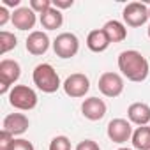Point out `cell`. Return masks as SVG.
Listing matches in <instances>:
<instances>
[{
    "label": "cell",
    "instance_id": "1",
    "mask_svg": "<svg viewBox=\"0 0 150 150\" xmlns=\"http://www.w3.org/2000/svg\"><path fill=\"white\" fill-rule=\"evenodd\" d=\"M118 69L122 72V76H125L129 81L141 83L148 76V60L136 50H127L118 55Z\"/></svg>",
    "mask_w": 150,
    "mask_h": 150
},
{
    "label": "cell",
    "instance_id": "2",
    "mask_svg": "<svg viewBox=\"0 0 150 150\" xmlns=\"http://www.w3.org/2000/svg\"><path fill=\"white\" fill-rule=\"evenodd\" d=\"M32 80H34V85L39 90H42L44 94H55L62 87L58 72L53 69L51 64H39V65H35V69L32 72Z\"/></svg>",
    "mask_w": 150,
    "mask_h": 150
},
{
    "label": "cell",
    "instance_id": "3",
    "mask_svg": "<svg viewBox=\"0 0 150 150\" xmlns=\"http://www.w3.org/2000/svg\"><path fill=\"white\" fill-rule=\"evenodd\" d=\"M9 104L21 111H30L37 106V94L27 85H14L9 92Z\"/></svg>",
    "mask_w": 150,
    "mask_h": 150
},
{
    "label": "cell",
    "instance_id": "4",
    "mask_svg": "<svg viewBox=\"0 0 150 150\" xmlns=\"http://www.w3.org/2000/svg\"><path fill=\"white\" fill-rule=\"evenodd\" d=\"M21 76V67L16 60L4 58L0 62V94H9Z\"/></svg>",
    "mask_w": 150,
    "mask_h": 150
},
{
    "label": "cell",
    "instance_id": "5",
    "mask_svg": "<svg viewBox=\"0 0 150 150\" xmlns=\"http://www.w3.org/2000/svg\"><path fill=\"white\" fill-rule=\"evenodd\" d=\"M53 51L60 58H72L80 51V39L72 32H62L53 41Z\"/></svg>",
    "mask_w": 150,
    "mask_h": 150
},
{
    "label": "cell",
    "instance_id": "6",
    "mask_svg": "<svg viewBox=\"0 0 150 150\" xmlns=\"http://www.w3.org/2000/svg\"><path fill=\"white\" fill-rule=\"evenodd\" d=\"M62 88H64L65 96H69L72 99H80V97H85L87 92L90 90V80L83 72H74L65 78V81L62 83Z\"/></svg>",
    "mask_w": 150,
    "mask_h": 150
},
{
    "label": "cell",
    "instance_id": "7",
    "mask_svg": "<svg viewBox=\"0 0 150 150\" xmlns=\"http://www.w3.org/2000/svg\"><path fill=\"white\" fill-rule=\"evenodd\" d=\"M99 92L106 97H118L122 92H124V78L120 76L118 72H103L101 76H99Z\"/></svg>",
    "mask_w": 150,
    "mask_h": 150
},
{
    "label": "cell",
    "instance_id": "8",
    "mask_svg": "<svg viewBox=\"0 0 150 150\" xmlns=\"http://www.w3.org/2000/svg\"><path fill=\"white\" fill-rule=\"evenodd\" d=\"M122 18L125 21V25L129 27H141L145 25L148 20H150V14H148V7L141 2H131L124 7V13H122Z\"/></svg>",
    "mask_w": 150,
    "mask_h": 150
},
{
    "label": "cell",
    "instance_id": "9",
    "mask_svg": "<svg viewBox=\"0 0 150 150\" xmlns=\"http://www.w3.org/2000/svg\"><path fill=\"white\" fill-rule=\"evenodd\" d=\"M132 125L131 122H127L125 118H113L108 124L106 134L113 143H125L132 138Z\"/></svg>",
    "mask_w": 150,
    "mask_h": 150
},
{
    "label": "cell",
    "instance_id": "10",
    "mask_svg": "<svg viewBox=\"0 0 150 150\" xmlns=\"http://www.w3.org/2000/svg\"><path fill=\"white\" fill-rule=\"evenodd\" d=\"M106 103L99 97H88L81 103V113L87 120H92V122H97L101 118H104L106 115Z\"/></svg>",
    "mask_w": 150,
    "mask_h": 150
},
{
    "label": "cell",
    "instance_id": "11",
    "mask_svg": "<svg viewBox=\"0 0 150 150\" xmlns=\"http://www.w3.org/2000/svg\"><path fill=\"white\" fill-rule=\"evenodd\" d=\"M25 46H27V51L30 55H44L50 48V37L46 32H41V30H34L30 32V35L27 37L25 41Z\"/></svg>",
    "mask_w": 150,
    "mask_h": 150
},
{
    "label": "cell",
    "instance_id": "12",
    "mask_svg": "<svg viewBox=\"0 0 150 150\" xmlns=\"http://www.w3.org/2000/svg\"><path fill=\"white\" fill-rule=\"evenodd\" d=\"M30 122L23 113H11L4 118L2 122V131L13 134V136H21L23 132H27Z\"/></svg>",
    "mask_w": 150,
    "mask_h": 150
},
{
    "label": "cell",
    "instance_id": "13",
    "mask_svg": "<svg viewBox=\"0 0 150 150\" xmlns=\"http://www.w3.org/2000/svg\"><path fill=\"white\" fill-rule=\"evenodd\" d=\"M11 21H13L14 28L25 32V30H30V28L35 27L37 18H35V13H34L30 7H18V9H14Z\"/></svg>",
    "mask_w": 150,
    "mask_h": 150
},
{
    "label": "cell",
    "instance_id": "14",
    "mask_svg": "<svg viewBox=\"0 0 150 150\" xmlns=\"http://www.w3.org/2000/svg\"><path fill=\"white\" fill-rule=\"evenodd\" d=\"M127 117L129 122L136 125H148L150 124V106L146 103H132L127 108Z\"/></svg>",
    "mask_w": 150,
    "mask_h": 150
},
{
    "label": "cell",
    "instance_id": "15",
    "mask_svg": "<svg viewBox=\"0 0 150 150\" xmlns=\"http://www.w3.org/2000/svg\"><path fill=\"white\" fill-rule=\"evenodd\" d=\"M110 44H111V42H110V39H108V35L104 34L103 28L92 30V32L87 35V48H88L90 51H94V53H103V51H106Z\"/></svg>",
    "mask_w": 150,
    "mask_h": 150
},
{
    "label": "cell",
    "instance_id": "16",
    "mask_svg": "<svg viewBox=\"0 0 150 150\" xmlns=\"http://www.w3.org/2000/svg\"><path fill=\"white\" fill-rule=\"evenodd\" d=\"M103 30H104V34L108 35L110 42H122V41H125V37H127V28H125V25H124L122 21H117V20L106 21L104 27H103Z\"/></svg>",
    "mask_w": 150,
    "mask_h": 150
},
{
    "label": "cell",
    "instance_id": "17",
    "mask_svg": "<svg viewBox=\"0 0 150 150\" xmlns=\"http://www.w3.org/2000/svg\"><path fill=\"white\" fill-rule=\"evenodd\" d=\"M39 21H41L42 28H46V30H57L64 23V14L58 9L51 7L50 11H46L44 14H41V20Z\"/></svg>",
    "mask_w": 150,
    "mask_h": 150
},
{
    "label": "cell",
    "instance_id": "18",
    "mask_svg": "<svg viewBox=\"0 0 150 150\" xmlns=\"http://www.w3.org/2000/svg\"><path fill=\"white\" fill-rule=\"evenodd\" d=\"M131 141H132V146L136 150H150V125L136 127Z\"/></svg>",
    "mask_w": 150,
    "mask_h": 150
},
{
    "label": "cell",
    "instance_id": "19",
    "mask_svg": "<svg viewBox=\"0 0 150 150\" xmlns=\"http://www.w3.org/2000/svg\"><path fill=\"white\" fill-rule=\"evenodd\" d=\"M16 46H18V39H16V35H14V34L6 32V30L0 32V55L9 53V51H11V50H14Z\"/></svg>",
    "mask_w": 150,
    "mask_h": 150
},
{
    "label": "cell",
    "instance_id": "20",
    "mask_svg": "<svg viewBox=\"0 0 150 150\" xmlns=\"http://www.w3.org/2000/svg\"><path fill=\"white\" fill-rule=\"evenodd\" d=\"M35 14H44L46 11H50L53 7L51 0H30V6H28Z\"/></svg>",
    "mask_w": 150,
    "mask_h": 150
},
{
    "label": "cell",
    "instance_id": "21",
    "mask_svg": "<svg viewBox=\"0 0 150 150\" xmlns=\"http://www.w3.org/2000/svg\"><path fill=\"white\" fill-rule=\"evenodd\" d=\"M48 150H71V141H69L67 136H55L50 141Z\"/></svg>",
    "mask_w": 150,
    "mask_h": 150
},
{
    "label": "cell",
    "instance_id": "22",
    "mask_svg": "<svg viewBox=\"0 0 150 150\" xmlns=\"http://www.w3.org/2000/svg\"><path fill=\"white\" fill-rule=\"evenodd\" d=\"M13 145H14V136L6 131H0V150H11Z\"/></svg>",
    "mask_w": 150,
    "mask_h": 150
},
{
    "label": "cell",
    "instance_id": "23",
    "mask_svg": "<svg viewBox=\"0 0 150 150\" xmlns=\"http://www.w3.org/2000/svg\"><path fill=\"white\" fill-rule=\"evenodd\" d=\"M11 150H35V148H34V145L28 139L20 138V139H14V145H13Z\"/></svg>",
    "mask_w": 150,
    "mask_h": 150
},
{
    "label": "cell",
    "instance_id": "24",
    "mask_svg": "<svg viewBox=\"0 0 150 150\" xmlns=\"http://www.w3.org/2000/svg\"><path fill=\"white\" fill-rule=\"evenodd\" d=\"M76 150H101V146L94 139H83L76 145Z\"/></svg>",
    "mask_w": 150,
    "mask_h": 150
},
{
    "label": "cell",
    "instance_id": "25",
    "mask_svg": "<svg viewBox=\"0 0 150 150\" xmlns=\"http://www.w3.org/2000/svg\"><path fill=\"white\" fill-rule=\"evenodd\" d=\"M51 2H53V7L58 9V11H62V9H69V7L74 6V0H51Z\"/></svg>",
    "mask_w": 150,
    "mask_h": 150
},
{
    "label": "cell",
    "instance_id": "26",
    "mask_svg": "<svg viewBox=\"0 0 150 150\" xmlns=\"http://www.w3.org/2000/svg\"><path fill=\"white\" fill-rule=\"evenodd\" d=\"M9 20H13V14H9V11H7V7H0V27H4Z\"/></svg>",
    "mask_w": 150,
    "mask_h": 150
},
{
    "label": "cell",
    "instance_id": "27",
    "mask_svg": "<svg viewBox=\"0 0 150 150\" xmlns=\"http://www.w3.org/2000/svg\"><path fill=\"white\" fill-rule=\"evenodd\" d=\"M2 6L4 7H20V0H2Z\"/></svg>",
    "mask_w": 150,
    "mask_h": 150
},
{
    "label": "cell",
    "instance_id": "28",
    "mask_svg": "<svg viewBox=\"0 0 150 150\" xmlns=\"http://www.w3.org/2000/svg\"><path fill=\"white\" fill-rule=\"evenodd\" d=\"M118 150H132V148H118Z\"/></svg>",
    "mask_w": 150,
    "mask_h": 150
},
{
    "label": "cell",
    "instance_id": "29",
    "mask_svg": "<svg viewBox=\"0 0 150 150\" xmlns=\"http://www.w3.org/2000/svg\"><path fill=\"white\" fill-rule=\"evenodd\" d=\"M148 37H150V27H148Z\"/></svg>",
    "mask_w": 150,
    "mask_h": 150
},
{
    "label": "cell",
    "instance_id": "30",
    "mask_svg": "<svg viewBox=\"0 0 150 150\" xmlns=\"http://www.w3.org/2000/svg\"><path fill=\"white\" fill-rule=\"evenodd\" d=\"M148 14H150V7H148Z\"/></svg>",
    "mask_w": 150,
    "mask_h": 150
}]
</instances>
